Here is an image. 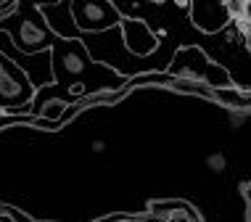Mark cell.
<instances>
[{
  "label": "cell",
  "mask_w": 251,
  "mask_h": 222,
  "mask_svg": "<svg viewBox=\"0 0 251 222\" xmlns=\"http://www.w3.org/2000/svg\"><path fill=\"white\" fill-rule=\"evenodd\" d=\"M119 37L125 50L135 58H148L151 53L159 50L161 45V32H153L148 22L143 19H135V16H122L119 22Z\"/></svg>",
  "instance_id": "4"
},
{
  "label": "cell",
  "mask_w": 251,
  "mask_h": 222,
  "mask_svg": "<svg viewBox=\"0 0 251 222\" xmlns=\"http://www.w3.org/2000/svg\"><path fill=\"white\" fill-rule=\"evenodd\" d=\"M0 32H5L11 37L13 48L24 56L45 53L56 43V35L48 29L35 3H16V11L11 16L0 19Z\"/></svg>",
  "instance_id": "1"
},
{
  "label": "cell",
  "mask_w": 251,
  "mask_h": 222,
  "mask_svg": "<svg viewBox=\"0 0 251 222\" xmlns=\"http://www.w3.org/2000/svg\"><path fill=\"white\" fill-rule=\"evenodd\" d=\"M66 100H61V98H50V100H45L43 106H40V114L37 117L40 119H45V122H61V117H64V111H66Z\"/></svg>",
  "instance_id": "6"
},
{
  "label": "cell",
  "mask_w": 251,
  "mask_h": 222,
  "mask_svg": "<svg viewBox=\"0 0 251 222\" xmlns=\"http://www.w3.org/2000/svg\"><path fill=\"white\" fill-rule=\"evenodd\" d=\"M172 79H188V82L206 85L212 90H230L235 87L230 72L222 64H214L199 45H182L172 53V61L167 66Z\"/></svg>",
  "instance_id": "2"
},
{
  "label": "cell",
  "mask_w": 251,
  "mask_h": 222,
  "mask_svg": "<svg viewBox=\"0 0 251 222\" xmlns=\"http://www.w3.org/2000/svg\"><path fill=\"white\" fill-rule=\"evenodd\" d=\"M90 151L93 153H103V151H108V143L103 138H98V140H93V143H90Z\"/></svg>",
  "instance_id": "9"
},
{
  "label": "cell",
  "mask_w": 251,
  "mask_h": 222,
  "mask_svg": "<svg viewBox=\"0 0 251 222\" xmlns=\"http://www.w3.org/2000/svg\"><path fill=\"white\" fill-rule=\"evenodd\" d=\"M203 164H206L209 172L222 174V172L227 170V156H225L222 151H214V153H209V156H206V161H203Z\"/></svg>",
  "instance_id": "7"
},
{
  "label": "cell",
  "mask_w": 251,
  "mask_h": 222,
  "mask_svg": "<svg viewBox=\"0 0 251 222\" xmlns=\"http://www.w3.org/2000/svg\"><path fill=\"white\" fill-rule=\"evenodd\" d=\"M69 13L77 32L82 35H100V32L117 29L122 22V13L111 0H69Z\"/></svg>",
  "instance_id": "3"
},
{
  "label": "cell",
  "mask_w": 251,
  "mask_h": 222,
  "mask_svg": "<svg viewBox=\"0 0 251 222\" xmlns=\"http://www.w3.org/2000/svg\"><path fill=\"white\" fill-rule=\"evenodd\" d=\"M188 16L203 35H217L225 26H230V11L227 3H222V0H193V3H188Z\"/></svg>",
  "instance_id": "5"
},
{
  "label": "cell",
  "mask_w": 251,
  "mask_h": 222,
  "mask_svg": "<svg viewBox=\"0 0 251 222\" xmlns=\"http://www.w3.org/2000/svg\"><path fill=\"white\" fill-rule=\"evenodd\" d=\"M246 117H249V111H238V114L230 111V124H233V127H241L243 122H246Z\"/></svg>",
  "instance_id": "8"
},
{
  "label": "cell",
  "mask_w": 251,
  "mask_h": 222,
  "mask_svg": "<svg viewBox=\"0 0 251 222\" xmlns=\"http://www.w3.org/2000/svg\"><path fill=\"white\" fill-rule=\"evenodd\" d=\"M3 222H8V220H3Z\"/></svg>",
  "instance_id": "10"
}]
</instances>
